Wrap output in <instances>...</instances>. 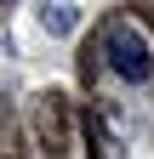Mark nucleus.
I'll return each instance as SVG.
<instances>
[{
	"instance_id": "nucleus-1",
	"label": "nucleus",
	"mask_w": 154,
	"mask_h": 159,
	"mask_svg": "<svg viewBox=\"0 0 154 159\" xmlns=\"http://www.w3.org/2000/svg\"><path fill=\"white\" fill-rule=\"evenodd\" d=\"M103 57H108V68L120 80H131V85H143V80L154 74V51H148L143 29H131V23H114L103 34Z\"/></svg>"
},
{
	"instance_id": "nucleus-2",
	"label": "nucleus",
	"mask_w": 154,
	"mask_h": 159,
	"mask_svg": "<svg viewBox=\"0 0 154 159\" xmlns=\"http://www.w3.org/2000/svg\"><path fill=\"white\" fill-rule=\"evenodd\" d=\"M40 23L51 34H69L74 23H80V6H40Z\"/></svg>"
}]
</instances>
